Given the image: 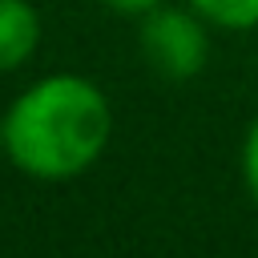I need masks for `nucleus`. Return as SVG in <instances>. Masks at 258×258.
Listing matches in <instances>:
<instances>
[{
  "label": "nucleus",
  "mask_w": 258,
  "mask_h": 258,
  "mask_svg": "<svg viewBox=\"0 0 258 258\" xmlns=\"http://www.w3.org/2000/svg\"><path fill=\"white\" fill-rule=\"evenodd\" d=\"M113 137V105L89 77L52 73L28 85L4 113L8 161L40 181L81 177Z\"/></svg>",
  "instance_id": "obj_1"
},
{
  "label": "nucleus",
  "mask_w": 258,
  "mask_h": 258,
  "mask_svg": "<svg viewBox=\"0 0 258 258\" xmlns=\"http://www.w3.org/2000/svg\"><path fill=\"white\" fill-rule=\"evenodd\" d=\"M137 20V48L157 77L194 81L210 64V24L189 4H157Z\"/></svg>",
  "instance_id": "obj_2"
},
{
  "label": "nucleus",
  "mask_w": 258,
  "mask_h": 258,
  "mask_svg": "<svg viewBox=\"0 0 258 258\" xmlns=\"http://www.w3.org/2000/svg\"><path fill=\"white\" fill-rule=\"evenodd\" d=\"M40 48V12L28 0H0V73L20 69Z\"/></svg>",
  "instance_id": "obj_3"
},
{
  "label": "nucleus",
  "mask_w": 258,
  "mask_h": 258,
  "mask_svg": "<svg viewBox=\"0 0 258 258\" xmlns=\"http://www.w3.org/2000/svg\"><path fill=\"white\" fill-rule=\"evenodd\" d=\"M0 153H4V117H0Z\"/></svg>",
  "instance_id": "obj_7"
},
{
  "label": "nucleus",
  "mask_w": 258,
  "mask_h": 258,
  "mask_svg": "<svg viewBox=\"0 0 258 258\" xmlns=\"http://www.w3.org/2000/svg\"><path fill=\"white\" fill-rule=\"evenodd\" d=\"M185 4L218 32H250V28H258V0H185Z\"/></svg>",
  "instance_id": "obj_4"
},
{
  "label": "nucleus",
  "mask_w": 258,
  "mask_h": 258,
  "mask_svg": "<svg viewBox=\"0 0 258 258\" xmlns=\"http://www.w3.org/2000/svg\"><path fill=\"white\" fill-rule=\"evenodd\" d=\"M238 169H242V185H246V194H250L254 206H258V117H254V121L246 125V133H242Z\"/></svg>",
  "instance_id": "obj_5"
},
{
  "label": "nucleus",
  "mask_w": 258,
  "mask_h": 258,
  "mask_svg": "<svg viewBox=\"0 0 258 258\" xmlns=\"http://www.w3.org/2000/svg\"><path fill=\"white\" fill-rule=\"evenodd\" d=\"M105 8H113V12H121V16H145L149 8H157V4H165V0H101Z\"/></svg>",
  "instance_id": "obj_6"
}]
</instances>
